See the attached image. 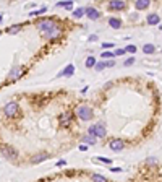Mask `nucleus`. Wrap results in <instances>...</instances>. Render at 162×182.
Here are the masks:
<instances>
[{
  "mask_svg": "<svg viewBox=\"0 0 162 182\" xmlns=\"http://www.w3.org/2000/svg\"><path fill=\"white\" fill-rule=\"evenodd\" d=\"M67 164V161H65V159H60V161L57 163V166H65Z\"/></svg>",
  "mask_w": 162,
  "mask_h": 182,
  "instance_id": "obj_37",
  "label": "nucleus"
},
{
  "mask_svg": "<svg viewBox=\"0 0 162 182\" xmlns=\"http://www.w3.org/2000/svg\"><path fill=\"white\" fill-rule=\"evenodd\" d=\"M75 112H76V116L80 117L81 120H91V119H93V116H94L93 109L89 108V106H86V104H81V106H76Z\"/></svg>",
  "mask_w": 162,
  "mask_h": 182,
  "instance_id": "obj_1",
  "label": "nucleus"
},
{
  "mask_svg": "<svg viewBox=\"0 0 162 182\" xmlns=\"http://www.w3.org/2000/svg\"><path fill=\"white\" fill-rule=\"evenodd\" d=\"M57 7H65L67 10H73V2H71V0H67V2H58Z\"/></svg>",
  "mask_w": 162,
  "mask_h": 182,
  "instance_id": "obj_20",
  "label": "nucleus"
},
{
  "mask_svg": "<svg viewBox=\"0 0 162 182\" xmlns=\"http://www.w3.org/2000/svg\"><path fill=\"white\" fill-rule=\"evenodd\" d=\"M107 67V60H102V62H96V65H94V68H96L97 72H101L102 68H105Z\"/></svg>",
  "mask_w": 162,
  "mask_h": 182,
  "instance_id": "obj_23",
  "label": "nucleus"
},
{
  "mask_svg": "<svg viewBox=\"0 0 162 182\" xmlns=\"http://www.w3.org/2000/svg\"><path fill=\"white\" fill-rule=\"evenodd\" d=\"M0 34H2V31H0Z\"/></svg>",
  "mask_w": 162,
  "mask_h": 182,
  "instance_id": "obj_39",
  "label": "nucleus"
},
{
  "mask_svg": "<svg viewBox=\"0 0 162 182\" xmlns=\"http://www.w3.org/2000/svg\"><path fill=\"white\" fill-rule=\"evenodd\" d=\"M96 158H97V161L105 163V164H110V163H112V159H110V158H102V156H96Z\"/></svg>",
  "mask_w": 162,
  "mask_h": 182,
  "instance_id": "obj_28",
  "label": "nucleus"
},
{
  "mask_svg": "<svg viewBox=\"0 0 162 182\" xmlns=\"http://www.w3.org/2000/svg\"><path fill=\"white\" fill-rule=\"evenodd\" d=\"M109 26H110V28H113V29H118L122 26V21L118 20V18L112 17V18H109Z\"/></svg>",
  "mask_w": 162,
  "mask_h": 182,
  "instance_id": "obj_16",
  "label": "nucleus"
},
{
  "mask_svg": "<svg viewBox=\"0 0 162 182\" xmlns=\"http://www.w3.org/2000/svg\"><path fill=\"white\" fill-rule=\"evenodd\" d=\"M20 29H21V25H13V26H10V28L7 29V33L8 34H16Z\"/></svg>",
  "mask_w": 162,
  "mask_h": 182,
  "instance_id": "obj_21",
  "label": "nucleus"
},
{
  "mask_svg": "<svg viewBox=\"0 0 162 182\" xmlns=\"http://www.w3.org/2000/svg\"><path fill=\"white\" fill-rule=\"evenodd\" d=\"M109 145H110L112 151H122V150L125 148V141L122 140V138H112Z\"/></svg>",
  "mask_w": 162,
  "mask_h": 182,
  "instance_id": "obj_6",
  "label": "nucleus"
},
{
  "mask_svg": "<svg viewBox=\"0 0 162 182\" xmlns=\"http://www.w3.org/2000/svg\"><path fill=\"white\" fill-rule=\"evenodd\" d=\"M146 21H148V25H159L161 23V17L159 15H156V13H151V15H148V18H146Z\"/></svg>",
  "mask_w": 162,
  "mask_h": 182,
  "instance_id": "obj_12",
  "label": "nucleus"
},
{
  "mask_svg": "<svg viewBox=\"0 0 162 182\" xmlns=\"http://www.w3.org/2000/svg\"><path fill=\"white\" fill-rule=\"evenodd\" d=\"M110 171H112V172H120L122 168H110Z\"/></svg>",
  "mask_w": 162,
  "mask_h": 182,
  "instance_id": "obj_33",
  "label": "nucleus"
},
{
  "mask_svg": "<svg viewBox=\"0 0 162 182\" xmlns=\"http://www.w3.org/2000/svg\"><path fill=\"white\" fill-rule=\"evenodd\" d=\"M112 46L113 44H110V42H104V44H102V49H110Z\"/></svg>",
  "mask_w": 162,
  "mask_h": 182,
  "instance_id": "obj_31",
  "label": "nucleus"
},
{
  "mask_svg": "<svg viewBox=\"0 0 162 182\" xmlns=\"http://www.w3.org/2000/svg\"><path fill=\"white\" fill-rule=\"evenodd\" d=\"M113 54H115V55H123V54H125V49H117Z\"/></svg>",
  "mask_w": 162,
  "mask_h": 182,
  "instance_id": "obj_30",
  "label": "nucleus"
},
{
  "mask_svg": "<svg viewBox=\"0 0 162 182\" xmlns=\"http://www.w3.org/2000/svg\"><path fill=\"white\" fill-rule=\"evenodd\" d=\"M21 73H23V67H13L12 68V72H10V73H8V80H16V78H20L21 77Z\"/></svg>",
  "mask_w": 162,
  "mask_h": 182,
  "instance_id": "obj_10",
  "label": "nucleus"
},
{
  "mask_svg": "<svg viewBox=\"0 0 162 182\" xmlns=\"http://www.w3.org/2000/svg\"><path fill=\"white\" fill-rule=\"evenodd\" d=\"M73 73H75V65H73V63H70V65H67L62 72H58V75H57V77H71Z\"/></svg>",
  "mask_w": 162,
  "mask_h": 182,
  "instance_id": "obj_11",
  "label": "nucleus"
},
{
  "mask_svg": "<svg viewBox=\"0 0 162 182\" xmlns=\"http://www.w3.org/2000/svg\"><path fill=\"white\" fill-rule=\"evenodd\" d=\"M126 8V2H123V0H113V2H110L109 3V10H125Z\"/></svg>",
  "mask_w": 162,
  "mask_h": 182,
  "instance_id": "obj_9",
  "label": "nucleus"
},
{
  "mask_svg": "<svg viewBox=\"0 0 162 182\" xmlns=\"http://www.w3.org/2000/svg\"><path fill=\"white\" fill-rule=\"evenodd\" d=\"M143 52H144V54H154V52H156V46L154 44H144L143 46Z\"/></svg>",
  "mask_w": 162,
  "mask_h": 182,
  "instance_id": "obj_18",
  "label": "nucleus"
},
{
  "mask_svg": "<svg viewBox=\"0 0 162 182\" xmlns=\"http://www.w3.org/2000/svg\"><path fill=\"white\" fill-rule=\"evenodd\" d=\"M2 20H3V17H2V15H0V23H2Z\"/></svg>",
  "mask_w": 162,
  "mask_h": 182,
  "instance_id": "obj_38",
  "label": "nucleus"
},
{
  "mask_svg": "<svg viewBox=\"0 0 162 182\" xmlns=\"http://www.w3.org/2000/svg\"><path fill=\"white\" fill-rule=\"evenodd\" d=\"M149 5H151L149 0H136V2H135V7H136V10H146Z\"/></svg>",
  "mask_w": 162,
  "mask_h": 182,
  "instance_id": "obj_13",
  "label": "nucleus"
},
{
  "mask_svg": "<svg viewBox=\"0 0 162 182\" xmlns=\"http://www.w3.org/2000/svg\"><path fill=\"white\" fill-rule=\"evenodd\" d=\"M57 21L54 20V18H42V20L37 21V28L42 31V33H47V31H50V29L57 28Z\"/></svg>",
  "mask_w": 162,
  "mask_h": 182,
  "instance_id": "obj_3",
  "label": "nucleus"
},
{
  "mask_svg": "<svg viewBox=\"0 0 162 182\" xmlns=\"http://www.w3.org/2000/svg\"><path fill=\"white\" fill-rule=\"evenodd\" d=\"M71 112H68V111H67V112H63V114H60V122H62V124H65V125H68L70 124V120H71Z\"/></svg>",
  "mask_w": 162,
  "mask_h": 182,
  "instance_id": "obj_15",
  "label": "nucleus"
},
{
  "mask_svg": "<svg viewBox=\"0 0 162 182\" xmlns=\"http://www.w3.org/2000/svg\"><path fill=\"white\" fill-rule=\"evenodd\" d=\"M96 141H97V138L93 136V135H84L83 136V143H86V145H96Z\"/></svg>",
  "mask_w": 162,
  "mask_h": 182,
  "instance_id": "obj_17",
  "label": "nucleus"
},
{
  "mask_svg": "<svg viewBox=\"0 0 162 182\" xmlns=\"http://www.w3.org/2000/svg\"><path fill=\"white\" fill-rule=\"evenodd\" d=\"M133 63H135V57H128V59H125L123 65H125V67H130V65H133Z\"/></svg>",
  "mask_w": 162,
  "mask_h": 182,
  "instance_id": "obj_27",
  "label": "nucleus"
},
{
  "mask_svg": "<svg viewBox=\"0 0 162 182\" xmlns=\"http://www.w3.org/2000/svg\"><path fill=\"white\" fill-rule=\"evenodd\" d=\"M105 133L107 132H105L104 122H97V124L91 125V127L88 128V135H93V136H96V138H104Z\"/></svg>",
  "mask_w": 162,
  "mask_h": 182,
  "instance_id": "obj_2",
  "label": "nucleus"
},
{
  "mask_svg": "<svg viewBox=\"0 0 162 182\" xmlns=\"http://www.w3.org/2000/svg\"><path fill=\"white\" fill-rule=\"evenodd\" d=\"M45 10H47V7H41V8L37 10V13H39V15H41V13H44Z\"/></svg>",
  "mask_w": 162,
  "mask_h": 182,
  "instance_id": "obj_34",
  "label": "nucleus"
},
{
  "mask_svg": "<svg viewBox=\"0 0 162 182\" xmlns=\"http://www.w3.org/2000/svg\"><path fill=\"white\" fill-rule=\"evenodd\" d=\"M84 13H86V17H88L89 20H99V17H101V13L97 12L94 7H86Z\"/></svg>",
  "mask_w": 162,
  "mask_h": 182,
  "instance_id": "obj_8",
  "label": "nucleus"
},
{
  "mask_svg": "<svg viewBox=\"0 0 162 182\" xmlns=\"http://www.w3.org/2000/svg\"><path fill=\"white\" fill-rule=\"evenodd\" d=\"M47 158H49L47 153H39V154H36V156H32L31 163H32V164H36V163H42V161H45Z\"/></svg>",
  "mask_w": 162,
  "mask_h": 182,
  "instance_id": "obj_14",
  "label": "nucleus"
},
{
  "mask_svg": "<svg viewBox=\"0 0 162 182\" xmlns=\"http://www.w3.org/2000/svg\"><path fill=\"white\" fill-rule=\"evenodd\" d=\"M91 181L93 182H107V177H104L101 174H93V176H91Z\"/></svg>",
  "mask_w": 162,
  "mask_h": 182,
  "instance_id": "obj_19",
  "label": "nucleus"
},
{
  "mask_svg": "<svg viewBox=\"0 0 162 182\" xmlns=\"http://www.w3.org/2000/svg\"><path fill=\"white\" fill-rule=\"evenodd\" d=\"M146 163H148L149 166H154V164H157V159H156V158H152V156H149L148 159H146Z\"/></svg>",
  "mask_w": 162,
  "mask_h": 182,
  "instance_id": "obj_29",
  "label": "nucleus"
},
{
  "mask_svg": "<svg viewBox=\"0 0 162 182\" xmlns=\"http://www.w3.org/2000/svg\"><path fill=\"white\" fill-rule=\"evenodd\" d=\"M125 52H130V54H135V52H136V46H133V44L126 46V47H125Z\"/></svg>",
  "mask_w": 162,
  "mask_h": 182,
  "instance_id": "obj_25",
  "label": "nucleus"
},
{
  "mask_svg": "<svg viewBox=\"0 0 162 182\" xmlns=\"http://www.w3.org/2000/svg\"><path fill=\"white\" fill-rule=\"evenodd\" d=\"M44 36L47 37V39H57V37H60L62 36V26L58 25L57 28H54V29H50V31H47V33H44Z\"/></svg>",
  "mask_w": 162,
  "mask_h": 182,
  "instance_id": "obj_7",
  "label": "nucleus"
},
{
  "mask_svg": "<svg viewBox=\"0 0 162 182\" xmlns=\"http://www.w3.org/2000/svg\"><path fill=\"white\" fill-rule=\"evenodd\" d=\"M94 65H96V59H94L93 55H89V57L86 59V67L91 68V67H94Z\"/></svg>",
  "mask_w": 162,
  "mask_h": 182,
  "instance_id": "obj_24",
  "label": "nucleus"
},
{
  "mask_svg": "<svg viewBox=\"0 0 162 182\" xmlns=\"http://www.w3.org/2000/svg\"><path fill=\"white\" fill-rule=\"evenodd\" d=\"M89 41H91V42L97 41V34H91V36H89Z\"/></svg>",
  "mask_w": 162,
  "mask_h": 182,
  "instance_id": "obj_32",
  "label": "nucleus"
},
{
  "mask_svg": "<svg viewBox=\"0 0 162 182\" xmlns=\"http://www.w3.org/2000/svg\"><path fill=\"white\" fill-rule=\"evenodd\" d=\"M3 111H5V116L10 117V119H13V117L20 112V106H18L15 101H10V103H7V106L3 108Z\"/></svg>",
  "mask_w": 162,
  "mask_h": 182,
  "instance_id": "obj_4",
  "label": "nucleus"
},
{
  "mask_svg": "<svg viewBox=\"0 0 162 182\" xmlns=\"http://www.w3.org/2000/svg\"><path fill=\"white\" fill-rule=\"evenodd\" d=\"M0 153L3 154L5 158H10V159H15V158H18V151H16V150L13 148L12 145H2V148H0Z\"/></svg>",
  "mask_w": 162,
  "mask_h": 182,
  "instance_id": "obj_5",
  "label": "nucleus"
},
{
  "mask_svg": "<svg viewBox=\"0 0 162 182\" xmlns=\"http://www.w3.org/2000/svg\"><path fill=\"white\" fill-rule=\"evenodd\" d=\"M88 150V145H80V151H86Z\"/></svg>",
  "mask_w": 162,
  "mask_h": 182,
  "instance_id": "obj_36",
  "label": "nucleus"
},
{
  "mask_svg": "<svg viewBox=\"0 0 162 182\" xmlns=\"http://www.w3.org/2000/svg\"><path fill=\"white\" fill-rule=\"evenodd\" d=\"M83 15H84V8L78 7V8H75V10H73V17H75V18H81Z\"/></svg>",
  "mask_w": 162,
  "mask_h": 182,
  "instance_id": "obj_22",
  "label": "nucleus"
},
{
  "mask_svg": "<svg viewBox=\"0 0 162 182\" xmlns=\"http://www.w3.org/2000/svg\"><path fill=\"white\" fill-rule=\"evenodd\" d=\"M107 67H115V62L113 60H107Z\"/></svg>",
  "mask_w": 162,
  "mask_h": 182,
  "instance_id": "obj_35",
  "label": "nucleus"
},
{
  "mask_svg": "<svg viewBox=\"0 0 162 182\" xmlns=\"http://www.w3.org/2000/svg\"><path fill=\"white\" fill-rule=\"evenodd\" d=\"M112 57H115V54L110 52V50H105L104 54H102V59H110V60H112Z\"/></svg>",
  "mask_w": 162,
  "mask_h": 182,
  "instance_id": "obj_26",
  "label": "nucleus"
}]
</instances>
